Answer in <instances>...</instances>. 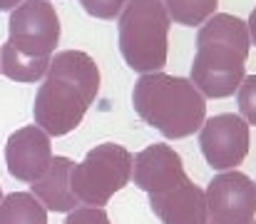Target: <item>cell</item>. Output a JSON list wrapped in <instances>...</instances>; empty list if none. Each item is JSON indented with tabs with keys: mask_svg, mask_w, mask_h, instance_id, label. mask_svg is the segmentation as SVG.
I'll list each match as a JSON object with an SVG mask.
<instances>
[{
	"mask_svg": "<svg viewBox=\"0 0 256 224\" xmlns=\"http://www.w3.org/2000/svg\"><path fill=\"white\" fill-rule=\"evenodd\" d=\"M50 162H52L50 137L38 125L20 127L8 137V142H5V164H8V172L15 179L32 184L35 179H40L48 172Z\"/></svg>",
	"mask_w": 256,
	"mask_h": 224,
	"instance_id": "9",
	"label": "cell"
},
{
	"mask_svg": "<svg viewBox=\"0 0 256 224\" xmlns=\"http://www.w3.org/2000/svg\"><path fill=\"white\" fill-rule=\"evenodd\" d=\"M252 50L246 23L232 13H214L196 33V53L192 63V85L212 100L229 97L246 77Z\"/></svg>",
	"mask_w": 256,
	"mask_h": 224,
	"instance_id": "2",
	"label": "cell"
},
{
	"mask_svg": "<svg viewBox=\"0 0 256 224\" xmlns=\"http://www.w3.org/2000/svg\"><path fill=\"white\" fill-rule=\"evenodd\" d=\"M0 202H2V189H0Z\"/></svg>",
	"mask_w": 256,
	"mask_h": 224,
	"instance_id": "21",
	"label": "cell"
},
{
	"mask_svg": "<svg viewBox=\"0 0 256 224\" xmlns=\"http://www.w3.org/2000/svg\"><path fill=\"white\" fill-rule=\"evenodd\" d=\"M209 224H214V222H209ZM252 224H256V222H252Z\"/></svg>",
	"mask_w": 256,
	"mask_h": 224,
	"instance_id": "22",
	"label": "cell"
},
{
	"mask_svg": "<svg viewBox=\"0 0 256 224\" xmlns=\"http://www.w3.org/2000/svg\"><path fill=\"white\" fill-rule=\"evenodd\" d=\"M60 43V18L50 0H22L10 10L5 45L22 58L50 60Z\"/></svg>",
	"mask_w": 256,
	"mask_h": 224,
	"instance_id": "6",
	"label": "cell"
},
{
	"mask_svg": "<svg viewBox=\"0 0 256 224\" xmlns=\"http://www.w3.org/2000/svg\"><path fill=\"white\" fill-rule=\"evenodd\" d=\"M0 224H48V209L30 192H12L0 202Z\"/></svg>",
	"mask_w": 256,
	"mask_h": 224,
	"instance_id": "13",
	"label": "cell"
},
{
	"mask_svg": "<svg viewBox=\"0 0 256 224\" xmlns=\"http://www.w3.org/2000/svg\"><path fill=\"white\" fill-rule=\"evenodd\" d=\"M162 5H164L170 20H174L176 25L199 28L216 13L219 0H164Z\"/></svg>",
	"mask_w": 256,
	"mask_h": 224,
	"instance_id": "15",
	"label": "cell"
},
{
	"mask_svg": "<svg viewBox=\"0 0 256 224\" xmlns=\"http://www.w3.org/2000/svg\"><path fill=\"white\" fill-rule=\"evenodd\" d=\"M80 5L87 15H92L97 20H114V18H120L127 0H80Z\"/></svg>",
	"mask_w": 256,
	"mask_h": 224,
	"instance_id": "17",
	"label": "cell"
},
{
	"mask_svg": "<svg viewBox=\"0 0 256 224\" xmlns=\"http://www.w3.org/2000/svg\"><path fill=\"white\" fill-rule=\"evenodd\" d=\"M50 68V60H30L10 50L5 43L0 45V75L15 82H40Z\"/></svg>",
	"mask_w": 256,
	"mask_h": 224,
	"instance_id": "14",
	"label": "cell"
},
{
	"mask_svg": "<svg viewBox=\"0 0 256 224\" xmlns=\"http://www.w3.org/2000/svg\"><path fill=\"white\" fill-rule=\"evenodd\" d=\"M20 3H22V0H0V10H8V13H10V10L18 8Z\"/></svg>",
	"mask_w": 256,
	"mask_h": 224,
	"instance_id": "20",
	"label": "cell"
},
{
	"mask_svg": "<svg viewBox=\"0 0 256 224\" xmlns=\"http://www.w3.org/2000/svg\"><path fill=\"white\" fill-rule=\"evenodd\" d=\"M150 207L162 224H209L204 189L192 179L162 194H150Z\"/></svg>",
	"mask_w": 256,
	"mask_h": 224,
	"instance_id": "11",
	"label": "cell"
},
{
	"mask_svg": "<svg viewBox=\"0 0 256 224\" xmlns=\"http://www.w3.org/2000/svg\"><path fill=\"white\" fill-rule=\"evenodd\" d=\"M199 147L214 172L236 169L249 154V125L234 112L209 117L199 127Z\"/></svg>",
	"mask_w": 256,
	"mask_h": 224,
	"instance_id": "8",
	"label": "cell"
},
{
	"mask_svg": "<svg viewBox=\"0 0 256 224\" xmlns=\"http://www.w3.org/2000/svg\"><path fill=\"white\" fill-rule=\"evenodd\" d=\"M72 159L70 157H52L48 172L35 179L30 187V194L48 209V212H72L75 207H80L78 197L72 194L70 187V172H72Z\"/></svg>",
	"mask_w": 256,
	"mask_h": 224,
	"instance_id": "12",
	"label": "cell"
},
{
	"mask_svg": "<svg viewBox=\"0 0 256 224\" xmlns=\"http://www.w3.org/2000/svg\"><path fill=\"white\" fill-rule=\"evenodd\" d=\"M246 30H249V40L256 45V8L252 10V15H249V20H246Z\"/></svg>",
	"mask_w": 256,
	"mask_h": 224,
	"instance_id": "19",
	"label": "cell"
},
{
	"mask_svg": "<svg viewBox=\"0 0 256 224\" xmlns=\"http://www.w3.org/2000/svg\"><path fill=\"white\" fill-rule=\"evenodd\" d=\"M170 15L160 0H130L120 13V53L140 75L160 73L170 50Z\"/></svg>",
	"mask_w": 256,
	"mask_h": 224,
	"instance_id": "4",
	"label": "cell"
},
{
	"mask_svg": "<svg viewBox=\"0 0 256 224\" xmlns=\"http://www.w3.org/2000/svg\"><path fill=\"white\" fill-rule=\"evenodd\" d=\"M132 162L134 154L117 142H102L90 149L70 172V187L80 207L102 209L132 182Z\"/></svg>",
	"mask_w": 256,
	"mask_h": 224,
	"instance_id": "5",
	"label": "cell"
},
{
	"mask_svg": "<svg viewBox=\"0 0 256 224\" xmlns=\"http://www.w3.org/2000/svg\"><path fill=\"white\" fill-rule=\"evenodd\" d=\"M236 102H239V117L246 125L256 127V75H249L242 80L236 90Z\"/></svg>",
	"mask_w": 256,
	"mask_h": 224,
	"instance_id": "16",
	"label": "cell"
},
{
	"mask_svg": "<svg viewBox=\"0 0 256 224\" xmlns=\"http://www.w3.org/2000/svg\"><path fill=\"white\" fill-rule=\"evenodd\" d=\"M134 112L167 140L194 135L206 120V97L186 77L167 73L140 75L132 90Z\"/></svg>",
	"mask_w": 256,
	"mask_h": 224,
	"instance_id": "3",
	"label": "cell"
},
{
	"mask_svg": "<svg viewBox=\"0 0 256 224\" xmlns=\"http://www.w3.org/2000/svg\"><path fill=\"white\" fill-rule=\"evenodd\" d=\"M100 68L82 50H62L50 58L48 75L38 87L32 117L48 137L70 135L100 92Z\"/></svg>",
	"mask_w": 256,
	"mask_h": 224,
	"instance_id": "1",
	"label": "cell"
},
{
	"mask_svg": "<svg viewBox=\"0 0 256 224\" xmlns=\"http://www.w3.org/2000/svg\"><path fill=\"white\" fill-rule=\"evenodd\" d=\"M209 222L252 224L256 222V182L244 172H219L204 189Z\"/></svg>",
	"mask_w": 256,
	"mask_h": 224,
	"instance_id": "7",
	"label": "cell"
},
{
	"mask_svg": "<svg viewBox=\"0 0 256 224\" xmlns=\"http://www.w3.org/2000/svg\"><path fill=\"white\" fill-rule=\"evenodd\" d=\"M62 224H110V217L97 207H75L72 212H68V219Z\"/></svg>",
	"mask_w": 256,
	"mask_h": 224,
	"instance_id": "18",
	"label": "cell"
},
{
	"mask_svg": "<svg viewBox=\"0 0 256 224\" xmlns=\"http://www.w3.org/2000/svg\"><path fill=\"white\" fill-rule=\"evenodd\" d=\"M132 179L147 194H162L184 184L189 177L184 172L182 157L170 145H150L134 154Z\"/></svg>",
	"mask_w": 256,
	"mask_h": 224,
	"instance_id": "10",
	"label": "cell"
}]
</instances>
